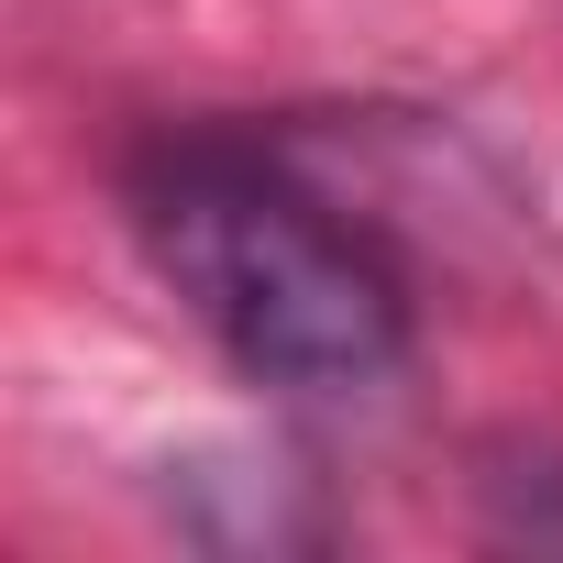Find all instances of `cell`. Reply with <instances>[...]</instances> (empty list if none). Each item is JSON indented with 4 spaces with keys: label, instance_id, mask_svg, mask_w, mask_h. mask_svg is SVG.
<instances>
[{
    "label": "cell",
    "instance_id": "1",
    "mask_svg": "<svg viewBox=\"0 0 563 563\" xmlns=\"http://www.w3.org/2000/svg\"><path fill=\"white\" fill-rule=\"evenodd\" d=\"M133 232L177 310L288 398H365L409 365V288L398 265L232 133H166L133 155Z\"/></svg>",
    "mask_w": 563,
    "mask_h": 563
}]
</instances>
